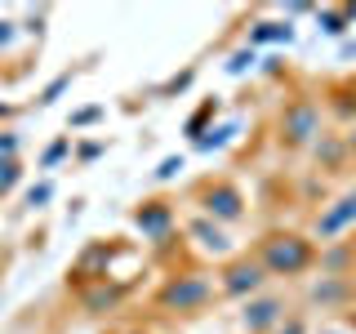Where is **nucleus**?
Returning <instances> with one entry per match:
<instances>
[{"label":"nucleus","instance_id":"72a5a7b5","mask_svg":"<svg viewBox=\"0 0 356 334\" xmlns=\"http://www.w3.org/2000/svg\"><path fill=\"white\" fill-rule=\"evenodd\" d=\"M348 326H352V330H356V303H352V308H348Z\"/></svg>","mask_w":356,"mask_h":334},{"label":"nucleus","instance_id":"f3484780","mask_svg":"<svg viewBox=\"0 0 356 334\" xmlns=\"http://www.w3.org/2000/svg\"><path fill=\"white\" fill-rule=\"evenodd\" d=\"M76 76H81V67H63V72H58V76H54V81H49V85H44V89H40V94H36V107H54V103H58V98L67 94V89H72V85H76Z\"/></svg>","mask_w":356,"mask_h":334},{"label":"nucleus","instance_id":"b1692460","mask_svg":"<svg viewBox=\"0 0 356 334\" xmlns=\"http://www.w3.org/2000/svg\"><path fill=\"white\" fill-rule=\"evenodd\" d=\"M272 334H312V326H307V312H294L289 308V317L281 321V326H276Z\"/></svg>","mask_w":356,"mask_h":334},{"label":"nucleus","instance_id":"412c9836","mask_svg":"<svg viewBox=\"0 0 356 334\" xmlns=\"http://www.w3.org/2000/svg\"><path fill=\"white\" fill-rule=\"evenodd\" d=\"M63 156H72V134H58V138H54L49 148L40 152V170H54V165H58Z\"/></svg>","mask_w":356,"mask_h":334},{"label":"nucleus","instance_id":"423d86ee","mask_svg":"<svg viewBox=\"0 0 356 334\" xmlns=\"http://www.w3.org/2000/svg\"><path fill=\"white\" fill-rule=\"evenodd\" d=\"M214 289H218V299L245 303V299H254V294H263V289H267V272L259 267V259H254L250 250H236L232 259H222V263H218V272H214Z\"/></svg>","mask_w":356,"mask_h":334},{"label":"nucleus","instance_id":"4be33fe9","mask_svg":"<svg viewBox=\"0 0 356 334\" xmlns=\"http://www.w3.org/2000/svg\"><path fill=\"white\" fill-rule=\"evenodd\" d=\"M103 116H107L103 107H81V111H72V116H67V134L76 138V129H85V125H98Z\"/></svg>","mask_w":356,"mask_h":334},{"label":"nucleus","instance_id":"f257e3e1","mask_svg":"<svg viewBox=\"0 0 356 334\" xmlns=\"http://www.w3.org/2000/svg\"><path fill=\"white\" fill-rule=\"evenodd\" d=\"M250 254L259 259L267 281H303L307 272H316L321 245L298 228H267L263 237L250 245Z\"/></svg>","mask_w":356,"mask_h":334},{"label":"nucleus","instance_id":"6e6552de","mask_svg":"<svg viewBox=\"0 0 356 334\" xmlns=\"http://www.w3.org/2000/svg\"><path fill=\"white\" fill-rule=\"evenodd\" d=\"M285 317H289V299L281 289H263V294L241 303V330L245 334H272Z\"/></svg>","mask_w":356,"mask_h":334},{"label":"nucleus","instance_id":"f8f14e48","mask_svg":"<svg viewBox=\"0 0 356 334\" xmlns=\"http://www.w3.org/2000/svg\"><path fill=\"white\" fill-rule=\"evenodd\" d=\"M321 111H330V116L343 120V125H352V120H356V76H343V81L325 85V94H321Z\"/></svg>","mask_w":356,"mask_h":334},{"label":"nucleus","instance_id":"7ed1b4c3","mask_svg":"<svg viewBox=\"0 0 356 334\" xmlns=\"http://www.w3.org/2000/svg\"><path fill=\"white\" fill-rule=\"evenodd\" d=\"M325 129V111H321L316 94H289L281 111H276V148L289 156L312 152V143Z\"/></svg>","mask_w":356,"mask_h":334},{"label":"nucleus","instance_id":"f03ea898","mask_svg":"<svg viewBox=\"0 0 356 334\" xmlns=\"http://www.w3.org/2000/svg\"><path fill=\"white\" fill-rule=\"evenodd\" d=\"M214 303H218L214 272H205V267H170L161 285L152 289V308L165 317H200Z\"/></svg>","mask_w":356,"mask_h":334},{"label":"nucleus","instance_id":"2f4dec72","mask_svg":"<svg viewBox=\"0 0 356 334\" xmlns=\"http://www.w3.org/2000/svg\"><path fill=\"white\" fill-rule=\"evenodd\" d=\"M316 334H348V326H321Z\"/></svg>","mask_w":356,"mask_h":334},{"label":"nucleus","instance_id":"20e7f679","mask_svg":"<svg viewBox=\"0 0 356 334\" xmlns=\"http://www.w3.org/2000/svg\"><path fill=\"white\" fill-rule=\"evenodd\" d=\"M192 205H196L200 218L218 223V228H227V232L250 218V196H245V187L227 174H209V178H200V183H192Z\"/></svg>","mask_w":356,"mask_h":334},{"label":"nucleus","instance_id":"6ab92c4d","mask_svg":"<svg viewBox=\"0 0 356 334\" xmlns=\"http://www.w3.org/2000/svg\"><path fill=\"white\" fill-rule=\"evenodd\" d=\"M192 81H196V67H183V72H174L170 81H161V85H156V94H161V98L187 94V89H192Z\"/></svg>","mask_w":356,"mask_h":334},{"label":"nucleus","instance_id":"5701e85b","mask_svg":"<svg viewBox=\"0 0 356 334\" xmlns=\"http://www.w3.org/2000/svg\"><path fill=\"white\" fill-rule=\"evenodd\" d=\"M187 170V156H165L161 165H156V183H170V178H178Z\"/></svg>","mask_w":356,"mask_h":334},{"label":"nucleus","instance_id":"a878e982","mask_svg":"<svg viewBox=\"0 0 356 334\" xmlns=\"http://www.w3.org/2000/svg\"><path fill=\"white\" fill-rule=\"evenodd\" d=\"M254 58H259V54H254L250 45H241V49H236V54H232V58H227V72H232V76L250 72V67H254Z\"/></svg>","mask_w":356,"mask_h":334},{"label":"nucleus","instance_id":"7c9ffc66","mask_svg":"<svg viewBox=\"0 0 356 334\" xmlns=\"http://www.w3.org/2000/svg\"><path fill=\"white\" fill-rule=\"evenodd\" d=\"M9 116H18V107H14V103H0V125H5Z\"/></svg>","mask_w":356,"mask_h":334},{"label":"nucleus","instance_id":"a211bd4d","mask_svg":"<svg viewBox=\"0 0 356 334\" xmlns=\"http://www.w3.org/2000/svg\"><path fill=\"white\" fill-rule=\"evenodd\" d=\"M232 138H236V125H232V120H227V125H218V129L200 134V138L192 143V148H196V152H218V148H227Z\"/></svg>","mask_w":356,"mask_h":334},{"label":"nucleus","instance_id":"c756f323","mask_svg":"<svg viewBox=\"0 0 356 334\" xmlns=\"http://www.w3.org/2000/svg\"><path fill=\"white\" fill-rule=\"evenodd\" d=\"M343 148H348V165H356V120L343 129Z\"/></svg>","mask_w":356,"mask_h":334},{"label":"nucleus","instance_id":"bb28decb","mask_svg":"<svg viewBox=\"0 0 356 334\" xmlns=\"http://www.w3.org/2000/svg\"><path fill=\"white\" fill-rule=\"evenodd\" d=\"M72 152H76V161H81V165H89L94 156H103V152H107V143H103V138H94V143H81V148H72Z\"/></svg>","mask_w":356,"mask_h":334},{"label":"nucleus","instance_id":"473e14b6","mask_svg":"<svg viewBox=\"0 0 356 334\" xmlns=\"http://www.w3.org/2000/svg\"><path fill=\"white\" fill-rule=\"evenodd\" d=\"M111 334H152V330H143V326H125V330H111Z\"/></svg>","mask_w":356,"mask_h":334},{"label":"nucleus","instance_id":"4468645a","mask_svg":"<svg viewBox=\"0 0 356 334\" xmlns=\"http://www.w3.org/2000/svg\"><path fill=\"white\" fill-rule=\"evenodd\" d=\"M294 40V22H254L250 27V36H245V45L250 49H259V45H289Z\"/></svg>","mask_w":356,"mask_h":334},{"label":"nucleus","instance_id":"393cba45","mask_svg":"<svg viewBox=\"0 0 356 334\" xmlns=\"http://www.w3.org/2000/svg\"><path fill=\"white\" fill-rule=\"evenodd\" d=\"M49 200H54V178H40V183L27 192V205H31V209H44Z\"/></svg>","mask_w":356,"mask_h":334},{"label":"nucleus","instance_id":"dca6fc26","mask_svg":"<svg viewBox=\"0 0 356 334\" xmlns=\"http://www.w3.org/2000/svg\"><path fill=\"white\" fill-rule=\"evenodd\" d=\"M316 22H321V31L325 36H343L348 31V22H356V5H339V9H316Z\"/></svg>","mask_w":356,"mask_h":334},{"label":"nucleus","instance_id":"2eb2a0df","mask_svg":"<svg viewBox=\"0 0 356 334\" xmlns=\"http://www.w3.org/2000/svg\"><path fill=\"white\" fill-rule=\"evenodd\" d=\"M218 111H222V103H218V98H205V103H200V107L192 111V116H187V125H183V134H187V138L196 143L200 134H209V129H214Z\"/></svg>","mask_w":356,"mask_h":334},{"label":"nucleus","instance_id":"39448f33","mask_svg":"<svg viewBox=\"0 0 356 334\" xmlns=\"http://www.w3.org/2000/svg\"><path fill=\"white\" fill-rule=\"evenodd\" d=\"M129 228L147 245L165 250V245L178 241V205L170 196H143V200L129 205Z\"/></svg>","mask_w":356,"mask_h":334},{"label":"nucleus","instance_id":"c85d7f7f","mask_svg":"<svg viewBox=\"0 0 356 334\" xmlns=\"http://www.w3.org/2000/svg\"><path fill=\"white\" fill-rule=\"evenodd\" d=\"M9 156H18V134L0 129V161H9Z\"/></svg>","mask_w":356,"mask_h":334},{"label":"nucleus","instance_id":"0eeeda50","mask_svg":"<svg viewBox=\"0 0 356 334\" xmlns=\"http://www.w3.org/2000/svg\"><path fill=\"white\" fill-rule=\"evenodd\" d=\"M356 228V187H348L343 196H334L330 205H321V214L312 218V232L307 237L316 245H330L339 237H348V232Z\"/></svg>","mask_w":356,"mask_h":334},{"label":"nucleus","instance_id":"aec40b11","mask_svg":"<svg viewBox=\"0 0 356 334\" xmlns=\"http://www.w3.org/2000/svg\"><path fill=\"white\" fill-rule=\"evenodd\" d=\"M22 183V161L18 156H9V161H0V200H5L14 187Z\"/></svg>","mask_w":356,"mask_h":334},{"label":"nucleus","instance_id":"9d476101","mask_svg":"<svg viewBox=\"0 0 356 334\" xmlns=\"http://www.w3.org/2000/svg\"><path fill=\"white\" fill-rule=\"evenodd\" d=\"M307 303L321 312H348L356 303V276H316L307 289Z\"/></svg>","mask_w":356,"mask_h":334},{"label":"nucleus","instance_id":"ddd939ff","mask_svg":"<svg viewBox=\"0 0 356 334\" xmlns=\"http://www.w3.org/2000/svg\"><path fill=\"white\" fill-rule=\"evenodd\" d=\"M312 156H316V165L325 174H343V170H348V148H343V134L321 129V138L312 143Z\"/></svg>","mask_w":356,"mask_h":334},{"label":"nucleus","instance_id":"1a4fd4ad","mask_svg":"<svg viewBox=\"0 0 356 334\" xmlns=\"http://www.w3.org/2000/svg\"><path fill=\"white\" fill-rule=\"evenodd\" d=\"M129 281H120V276H103V281H89V285H76V303H81L85 317H107V312H116L120 303L129 299Z\"/></svg>","mask_w":356,"mask_h":334},{"label":"nucleus","instance_id":"cd10ccee","mask_svg":"<svg viewBox=\"0 0 356 334\" xmlns=\"http://www.w3.org/2000/svg\"><path fill=\"white\" fill-rule=\"evenodd\" d=\"M14 40H18V22L14 18H0V54H5Z\"/></svg>","mask_w":356,"mask_h":334},{"label":"nucleus","instance_id":"9b49d317","mask_svg":"<svg viewBox=\"0 0 356 334\" xmlns=\"http://www.w3.org/2000/svg\"><path fill=\"white\" fill-rule=\"evenodd\" d=\"M183 232H187V241H196L200 254H214V259H232V254H236V237H232L227 228H218V223L200 218V214L187 218Z\"/></svg>","mask_w":356,"mask_h":334},{"label":"nucleus","instance_id":"f704fd0d","mask_svg":"<svg viewBox=\"0 0 356 334\" xmlns=\"http://www.w3.org/2000/svg\"><path fill=\"white\" fill-rule=\"evenodd\" d=\"M352 276H356V272H352Z\"/></svg>","mask_w":356,"mask_h":334}]
</instances>
